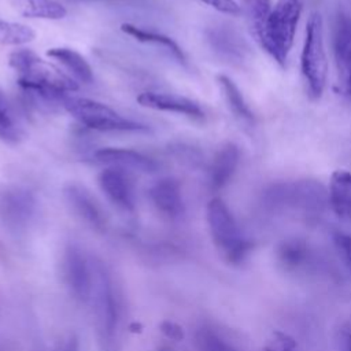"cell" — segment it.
<instances>
[{
	"mask_svg": "<svg viewBox=\"0 0 351 351\" xmlns=\"http://www.w3.org/2000/svg\"><path fill=\"white\" fill-rule=\"evenodd\" d=\"M8 64L16 73L18 84L45 100H60L78 90L73 77L52 63L40 58L34 51L22 48L10 53Z\"/></svg>",
	"mask_w": 351,
	"mask_h": 351,
	"instance_id": "obj_1",
	"label": "cell"
},
{
	"mask_svg": "<svg viewBox=\"0 0 351 351\" xmlns=\"http://www.w3.org/2000/svg\"><path fill=\"white\" fill-rule=\"evenodd\" d=\"M300 15V0H277L274 7H271L263 37L259 43V47L282 69L287 66Z\"/></svg>",
	"mask_w": 351,
	"mask_h": 351,
	"instance_id": "obj_2",
	"label": "cell"
},
{
	"mask_svg": "<svg viewBox=\"0 0 351 351\" xmlns=\"http://www.w3.org/2000/svg\"><path fill=\"white\" fill-rule=\"evenodd\" d=\"M300 70L310 99L318 100L325 89L328 58L324 38V22L318 12H311L306 23Z\"/></svg>",
	"mask_w": 351,
	"mask_h": 351,
	"instance_id": "obj_3",
	"label": "cell"
},
{
	"mask_svg": "<svg viewBox=\"0 0 351 351\" xmlns=\"http://www.w3.org/2000/svg\"><path fill=\"white\" fill-rule=\"evenodd\" d=\"M207 223L211 239L229 263H241L252 250V243L243 237L226 203L214 197L207 204Z\"/></svg>",
	"mask_w": 351,
	"mask_h": 351,
	"instance_id": "obj_4",
	"label": "cell"
},
{
	"mask_svg": "<svg viewBox=\"0 0 351 351\" xmlns=\"http://www.w3.org/2000/svg\"><path fill=\"white\" fill-rule=\"evenodd\" d=\"M63 108L81 125L100 132H145L148 128L140 122L128 119L100 101L64 96L60 100Z\"/></svg>",
	"mask_w": 351,
	"mask_h": 351,
	"instance_id": "obj_5",
	"label": "cell"
},
{
	"mask_svg": "<svg viewBox=\"0 0 351 351\" xmlns=\"http://www.w3.org/2000/svg\"><path fill=\"white\" fill-rule=\"evenodd\" d=\"M90 265L93 274L90 299H93L95 303V313L100 328V333L103 339H106V341H111L118 319L112 282L101 262L92 261Z\"/></svg>",
	"mask_w": 351,
	"mask_h": 351,
	"instance_id": "obj_6",
	"label": "cell"
},
{
	"mask_svg": "<svg viewBox=\"0 0 351 351\" xmlns=\"http://www.w3.org/2000/svg\"><path fill=\"white\" fill-rule=\"evenodd\" d=\"M36 211L34 195L22 186H5L0 191V218L12 230L25 229Z\"/></svg>",
	"mask_w": 351,
	"mask_h": 351,
	"instance_id": "obj_7",
	"label": "cell"
},
{
	"mask_svg": "<svg viewBox=\"0 0 351 351\" xmlns=\"http://www.w3.org/2000/svg\"><path fill=\"white\" fill-rule=\"evenodd\" d=\"M63 271L66 282L80 302H88L92 293V265L80 245L70 243L63 256Z\"/></svg>",
	"mask_w": 351,
	"mask_h": 351,
	"instance_id": "obj_8",
	"label": "cell"
},
{
	"mask_svg": "<svg viewBox=\"0 0 351 351\" xmlns=\"http://www.w3.org/2000/svg\"><path fill=\"white\" fill-rule=\"evenodd\" d=\"M333 52L337 69V89L351 99V11H343L337 16Z\"/></svg>",
	"mask_w": 351,
	"mask_h": 351,
	"instance_id": "obj_9",
	"label": "cell"
},
{
	"mask_svg": "<svg viewBox=\"0 0 351 351\" xmlns=\"http://www.w3.org/2000/svg\"><path fill=\"white\" fill-rule=\"evenodd\" d=\"M99 186L106 197L123 211L134 210V186L126 170L106 167L99 173Z\"/></svg>",
	"mask_w": 351,
	"mask_h": 351,
	"instance_id": "obj_10",
	"label": "cell"
},
{
	"mask_svg": "<svg viewBox=\"0 0 351 351\" xmlns=\"http://www.w3.org/2000/svg\"><path fill=\"white\" fill-rule=\"evenodd\" d=\"M137 103L143 107L156 111L181 114L195 119L204 118V111L197 101L174 93L145 90L137 96Z\"/></svg>",
	"mask_w": 351,
	"mask_h": 351,
	"instance_id": "obj_11",
	"label": "cell"
},
{
	"mask_svg": "<svg viewBox=\"0 0 351 351\" xmlns=\"http://www.w3.org/2000/svg\"><path fill=\"white\" fill-rule=\"evenodd\" d=\"M64 199L70 208L78 215L84 222L96 230H104L107 225L106 214L103 213L100 204L90 195L88 189L78 184H69L63 189Z\"/></svg>",
	"mask_w": 351,
	"mask_h": 351,
	"instance_id": "obj_12",
	"label": "cell"
},
{
	"mask_svg": "<svg viewBox=\"0 0 351 351\" xmlns=\"http://www.w3.org/2000/svg\"><path fill=\"white\" fill-rule=\"evenodd\" d=\"M93 158L97 163L106 165L107 167H117L122 170H136L141 173H152L158 169V163L134 149L106 147L95 151Z\"/></svg>",
	"mask_w": 351,
	"mask_h": 351,
	"instance_id": "obj_13",
	"label": "cell"
},
{
	"mask_svg": "<svg viewBox=\"0 0 351 351\" xmlns=\"http://www.w3.org/2000/svg\"><path fill=\"white\" fill-rule=\"evenodd\" d=\"M149 199L163 215L177 219L184 214L185 206L180 182L173 177H163L155 181L149 191Z\"/></svg>",
	"mask_w": 351,
	"mask_h": 351,
	"instance_id": "obj_14",
	"label": "cell"
},
{
	"mask_svg": "<svg viewBox=\"0 0 351 351\" xmlns=\"http://www.w3.org/2000/svg\"><path fill=\"white\" fill-rule=\"evenodd\" d=\"M206 37L218 56L229 62H241L244 59L245 44L233 30L225 26H211L206 30Z\"/></svg>",
	"mask_w": 351,
	"mask_h": 351,
	"instance_id": "obj_15",
	"label": "cell"
},
{
	"mask_svg": "<svg viewBox=\"0 0 351 351\" xmlns=\"http://www.w3.org/2000/svg\"><path fill=\"white\" fill-rule=\"evenodd\" d=\"M240 159V151L236 144H223L213 158L210 165V186L214 191L222 189L233 177Z\"/></svg>",
	"mask_w": 351,
	"mask_h": 351,
	"instance_id": "obj_16",
	"label": "cell"
},
{
	"mask_svg": "<svg viewBox=\"0 0 351 351\" xmlns=\"http://www.w3.org/2000/svg\"><path fill=\"white\" fill-rule=\"evenodd\" d=\"M121 30L138 43L151 44L154 47L162 48L169 55H171L178 63H181V64L186 63V56H185L182 48L171 37L158 33V32H154V30H148V29L132 25V23H122Z\"/></svg>",
	"mask_w": 351,
	"mask_h": 351,
	"instance_id": "obj_17",
	"label": "cell"
},
{
	"mask_svg": "<svg viewBox=\"0 0 351 351\" xmlns=\"http://www.w3.org/2000/svg\"><path fill=\"white\" fill-rule=\"evenodd\" d=\"M47 55L55 60H58L67 71L69 75L74 80L84 82V84H92L95 80L93 70L88 60L75 49L69 47H53L49 48Z\"/></svg>",
	"mask_w": 351,
	"mask_h": 351,
	"instance_id": "obj_18",
	"label": "cell"
},
{
	"mask_svg": "<svg viewBox=\"0 0 351 351\" xmlns=\"http://www.w3.org/2000/svg\"><path fill=\"white\" fill-rule=\"evenodd\" d=\"M329 203L333 211L343 219L351 221V173L333 171L329 182Z\"/></svg>",
	"mask_w": 351,
	"mask_h": 351,
	"instance_id": "obj_19",
	"label": "cell"
},
{
	"mask_svg": "<svg viewBox=\"0 0 351 351\" xmlns=\"http://www.w3.org/2000/svg\"><path fill=\"white\" fill-rule=\"evenodd\" d=\"M278 265L287 271H299L311 262V251L306 241L300 239L284 240L276 251Z\"/></svg>",
	"mask_w": 351,
	"mask_h": 351,
	"instance_id": "obj_20",
	"label": "cell"
},
{
	"mask_svg": "<svg viewBox=\"0 0 351 351\" xmlns=\"http://www.w3.org/2000/svg\"><path fill=\"white\" fill-rule=\"evenodd\" d=\"M11 7L25 18L58 21L67 15V10L56 0H8Z\"/></svg>",
	"mask_w": 351,
	"mask_h": 351,
	"instance_id": "obj_21",
	"label": "cell"
},
{
	"mask_svg": "<svg viewBox=\"0 0 351 351\" xmlns=\"http://www.w3.org/2000/svg\"><path fill=\"white\" fill-rule=\"evenodd\" d=\"M243 3L250 32L255 41L259 44L263 37L269 15L271 12V3L270 0H243Z\"/></svg>",
	"mask_w": 351,
	"mask_h": 351,
	"instance_id": "obj_22",
	"label": "cell"
},
{
	"mask_svg": "<svg viewBox=\"0 0 351 351\" xmlns=\"http://www.w3.org/2000/svg\"><path fill=\"white\" fill-rule=\"evenodd\" d=\"M217 81L221 86V90L223 93V97L230 108V111L240 119L251 122L254 115L243 96V93L240 92L239 86L233 82V80H230L228 75L225 74H219L217 77Z\"/></svg>",
	"mask_w": 351,
	"mask_h": 351,
	"instance_id": "obj_23",
	"label": "cell"
},
{
	"mask_svg": "<svg viewBox=\"0 0 351 351\" xmlns=\"http://www.w3.org/2000/svg\"><path fill=\"white\" fill-rule=\"evenodd\" d=\"M36 32L23 23L0 19V43L4 45H25L33 41Z\"/></svg>",
	"mask_w": 351,
	"mask_h": 351,
	"instance_id": "obj_24",
	"label": "cell"
},
{
	"mask_svg": "<svg viewBox=\"0 0 351 351\" xmlns=\"http://www.w3.org/2000/svg\"><path fill=\"white\" fill-rule=\"evenodd\" d=\"M195 339L200 351H237L232 344L225 341L218 333L208 328L199 329Z\"/></svg>",
	"mask_w": 351,
	"mask_h": 351,
	"instance_id": "obj_25",
	"label": "cell"
},
{
	"mask_svg": "<svg viewBox=\"0 0 351 351\" xmlns=\"http://www.w3.org/2000/svg\"><path fill=\"white\" fill-rule=\"evenodd\" d=\"M21 137L19 129L14 121L10 106L0 92V138L8 143H15Z\"/></svg>",
	"mask_w": 351,
	"mask_h": 351,
	"instance_id": "obj_26",
	"label": "cell"
},
{
	"mask_svg": "<svg viewBox=\"0 0 351 351\" xmlns=\"http://www.w3.org/2000/svg\"><path fill=\"white\" fill-rule=\"evenodd\" d=\"M262 351H302V350L292 336L281 330H273L267 337Z\"/></svg>",
	"mask_w": 351,
	"mask_h": 351,
	"instance_id": "obj_27",
	"label": "cell"
},
{
	"mask_svg": "<svg viewBox=\"0 0 351 351\" xmlns=\"http://www.w3.org/2000/svg\"><path fill=\"white\" fill-rule=\"evenodd\" d=\"M333 244L344 265L351 270V234L344 232L333 233Z\"/></svg>",
	"mask_w": 351,
	"mask_h": 351,
	"instance_id": "obj_28",
	"label": "cell"
},
{
	"mask_svg": "<svg viewBox=\"0 0 351 351\" xmlns=\"http://www.w3.org/2000/svg\"><path fill=\"white\" fill-rule=\"evenodd\" d=\"M211 8L228 14V15H239L241 12V7L234 0H200Z\"/></svg>",
	"mask_w": 351,
	"mask_h": 351,
	"instance_id": "obj_29",
	"label": "cell"
},
{
	"mask_svg": "<svg viewBox=\"0 0 351 351\" xmlns=\"http://www.w3.org/2000/svg\"><path fill=\"white\" fill-rule=\"evenodd\" d=\"M159 329H160V332H162L167 339H170V340L180 341V340L184 339V330H182V328H181L178 324L173 322V321H169V319L162 321L160 325H159Z\"/></svg>",
	"mask_w": 351,
	"mask_h": 351,
	"instance_id": "obj_30",
	"label": "cell"
},
{
	"mask_svg": "<svg viewBox=\"0 0 351 351\" xmlns=\"http://www.w3.org/2000/svg\"><path fill=\"white\" fill-rule=\"evenodd\" d=\"M62 351H80L77 337H75V336H70V337H69V340L66 341V344L63 346Z\"/></svg>",
	"mask_w": 351,
	"mask_h": 351,
	"instance_id": "obj_31",
	"label": "cell"
},
{
	"mask_svg": "<svg viewBox=\"0 0 351 351\" xmlns=\"http://www.w3.org/2000/svg\"><path fill=\"white\" fill-rule=\"evenodd\" d=\"M343 330L347 333V336H348V337H350V340H351V318H350L348 324L343 328Z\"/></svg>",
	"mask_w": 351,
	"mask_h": 351,
	"instance_id": "obj_32",
	"label": "cell"
}]
</instances>
